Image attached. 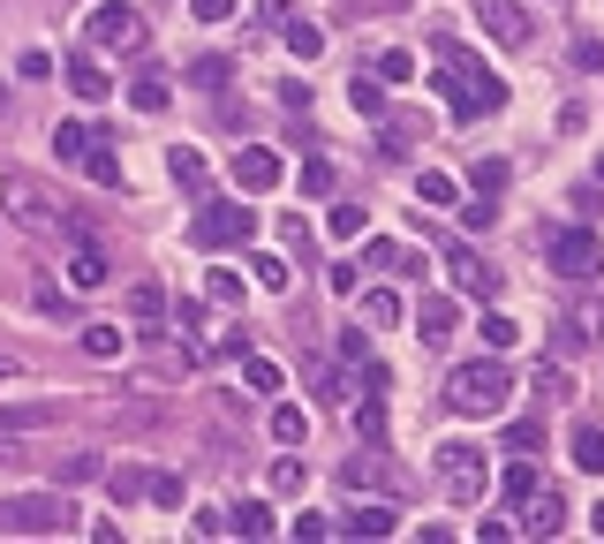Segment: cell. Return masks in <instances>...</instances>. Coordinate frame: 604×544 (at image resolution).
<instances>
[{
	"mask_svg": "<svg viewBox=\"0 0 604 544\" xmlns=\"http://www.w3.org/2000/svg\"><path fill=\"white\" fill-rule=\"evenodd\" d=\"M242 378H250V393H280V385H288V370L273 356H242Z\"/></svg>",
	"mask_w": 604,
	"mask_h": 544,
	"instance_id": "cb8c5ba5",
	"label": "cell"
},
{
	"mask_svg": "<svg viewBox=\"0 0 604 544\" xmlns=\"http://www.w3.org/2000/svg\"><path fill=\"white\" fill-rule=\"evenodd\" d=\"M424 137H431V122H424V114H386V137H378V144H386V160H408Z\"/></svg>",
	"mask_w": 604,
	"mask_h": 544,
	"instance_id": "8fae6325",
	"label": "cell"
},
{
	"mask_svg": "<svg viewBox=\"0 0 604 544\" xmlns=\"http://www.w3.org/2000/svg\"><path fill=\"white\" fill-rule=\"evenodd\" d=\"M288 167H280V152H265V144H250V152H235V189L242 197H265V189H280Z\"/></svg>",
	"mask_w": 604,
	"mask_h": 544,
	"instance_id": "ba28073f",
	"label": "cell"
},
{
	"mask_svg": "<svg viewBox=\"0 0 604 544\" xmlns=\"http://www.w3.org/2000/svg\"><path fill=\"white\" fill-rule=\"evenodd\" d=\"M476 197H491V189H506V160H476Z\"/></svg>",
	"mask_w": 604,
	"mask_h": 544,
	"instance_id": "ee69618b",
	"label": "cell"
},
{
	"mask_svg": "<svg viewBox=\"0 0 604 544\" xmlns=\"http://www.w3.org/2000/svg\"><path fill=\"white\" fill-rule=\"evenodd\" d=\"M227 537H273V507H265V499L227 507Z\"/></svg>",
	"mask_w": 604,
	"mask_h": 544,
	"instance_id": "d6986e66",
	"label": "cell"
},
{
	"mask_svg": "<svg viewBox=\"0 0 604 544\" xmlns=\"http://www.w3.org/2000/svg\"><path fill=\"white\" fill-rule=\"evenodd\" d=\"M302 189L325 197V189H332V160H302Z\"/></svg>",
	"mask_w": 604,
	"mask_h": 544,
	"instance_id": "7dc6e473",
	"label": "cell"
},
{
	"mask_svg": "<svg viewBox=\"0 0 604 544\" xmlns=\"http://www.w3.org/2000/svg\"><path fill=\"white\" fill-rule=\"evenodd\" d=\"M355 431H363V439H378V431H386V408H378V401H363V408H355Z\"/></svg>",
	"mask_w": 604,
	"mask_h": 544,
	"instance_id": "f907efd6",
	"label": "cell"
},
{
	"mask_svg": "<svg viewBox=\"0 0 604 544\" xmlns=\"http://www.w3.org/2000/svg\"><path fill=\"white\" fill-rule=\"evenodd\" d=\"M575 68H590V76H604V46H597V38H575Z\"/></svg>",
	"mask_w": 604,
	"mask_h": 544,
	"instance_id": "681fc988",
	"label": "cell"
},
{
	"mask_svg": "<svg viewBox=\"0 0 604 544\" xmlns=\"http://www.w3.org/2000/svg\"><path fill=\"white\" fill-rule=\"evenodd\" d=\"M53 152H61V160H84V152H91V129H84V122H61V129H53Z\"/></svg>",
	"mask_w": 604,
	"mask_h": 544,
	"instance_id": "1f68e13d",
	"label": "cell"
},
{
	"mask_svg": "<svg viewBox=\"0 0 604 544\" xmlns=\"http://www.w3.org/2000/svg\"><path fill=\"white\" fill-rule=\"evenodd\" d=\"M340 530H348V537H393V530H401V515H393L386 499H370V507H355Z\"/></svg>",
	"mask_w": 604,
	"mask_h": 544,
	"instance_id": "e0dca14e",
	"label": "cell"
},
{
	"mask_svg": "<svg viewBox=\"0 0 604 544\" xmlns=\"http://www.w3.org/2000/svg\"><path fill=\"white\" fill-rule=\"evenodd\" d=\"M416 333H424V349L453 341V295H424V303H416Z\"/></svg>",
	"mask_w": 604,
	"mask_h": 544,
	"instance_id": "5bb4252c",
	"label": "cell"
},
{
	"mask_svg": "<svg viewBox=\"0 0 604 544\" xmlns=\"http://www.w3.org/2000/svg\"><path fill=\"white\" fill-rule=\"evenodd\" d=\"M590 530H597V537H604V499H597V507H590Z\"/></svg>",
	"mask_w": 604,
	"mask_h": 544,
	"instance_id": "9f6ffc18",
	"label": "cell"
},
{
	"mask_svg": "<svg viewBox=\"0 0 604 544\" xmlns=\"http://www.w3.org/2000/svg\"><path fill=\"white\" fill-rule=\"evenodd\" d=\"M597 265H604V242L590 227H559V235H552V273H559V280H590Z\"/></svg>",
	"mask_w": 604,
	"mask_h": 544,
	"instance_id": "8992f818",
	"label": "cell"
},
{
	"mask_svg": "<svg viewBox=\"0 0 604 544\" xmlns=\"http://www.w3.org/2000/svg\"><path fill=\"white\" fill-rule=\"evenodd\" d=\"M559 522H567L559 492H529V499H521V530H529V537H552Z\"/></svg>",
	"mask_w": 604,
	"mask_h": 544,
	"instance_id": "2e32d148",
	"label": "cell"
},
{
	"mask_svg": "<svg viewBox=\"0 0 604 544\" xmlns=\"http://www.w3.org/2000/svg\"><path fill=\"white\" fill-rule=\"evenodd\" d=\"M499 492H506V499L521 507V499L537 492V461H529V454H514V461H506V477H499Z\"/></svg>",
	"mask_w": 604,
	"mask_h": 544,
	"instance_id": "603a6c76",
	"label": "cell"
},
{
	"mask_svg": "<svg viewBox=\"0 0 604 544\" xmlns=\"http://www.w3.org/2000/svg\"><path fill=\"white\" fill-rule=\"evenodd\" d=\"M567 446H575V454H567L575 469H590V477H604V431H597V423H575V439H567Z\"/></svg>",
	"mask_w": 604,
	"mask_h": 544,
	"instance_id": "ffe728a7",
	"label": "cell"
},
{
	"mask_svg": "<svg viewBox=\"0 0 604 544\" xmlns=\"http://www.w3.org/2000/svg\"><path fill=\"white\" fill-rule=\"evenodd\" d=\"M84 175H91V189H122V160L106 152V137H91V152H84Z\"/></svg>",
	"mask_w": 604,
	"mask_h": 544,
	"instance_id": "44dd1931",
	"label": "cell"
},
{
	"mask_svg": "<svg viewBox=\"0 0 604 544\" xmlns=\"http://www.w3.org/2000/svg\"><path fill=\"white\" fill-rule=\"evenodd\" d=\"M144 469H129V461H122V469H106V492H114V499H122V507H129V499H144Z\"/></svg>",
	"mask_w": 604,
	"mask_h": 544,
	"instance_id": "f546056e",
	"label": "cell"
},
{
	"mask_svg": "<svg viewBox=\"0 0 604 544\" xmlns=\"http://www.w3.org/2000/svg\"><path fill=\"white\" fill-rule=\"evenodd\" d=\"M537 439H544V423H506V446H514V454H529Z\"/></svg>",
	"mask_w": 604,
	"mask_h": 544,
	"instance_id": "816d5d0a",
	"label": "cell"
},
{
	"mask_svg": "<svg viewBox=\"0 0 604 544\" xmlns=\"http://www.w3.org/2000/svg\"><path fill=\"white\" fill-rule=\"evenodd\" d=\"M129 311H137L144 326H159V311H166V288H159V280H144V288L129 295Z\"/></svg>",
	"mask_w": 604,
	"mask_h": 544,
	"instance_id": "e575fe53",
	"label": "cell"
},
{
	"mask_svg": "<svg viewBox=\"0 0 604 544\" xmlns=\"http://www.w3.org/2000/svg\"><path fill=\"white\" fill-rule=\"evenodd\" d=\"M129 99H137V114H166V99H174V76H166V68H144V76L129 84Z\"/></svg>",
	"mask_w": 604,
	"mask_h": 544,
	"instance_id": "ac0fdd59",
	"label": "cell"
},
{
	"mask_svg": "<svg viewBox=\"0 0 604 544\" xmlns=\"http://www.w3.org/2000/svg\"><path fill=\"white\" fill-rule=\"evenodd\" d=\"M166 175L181 181L189 197H204V181H212V175H204V160H197V152H174V160H166Z\"/></svg>",
	"mask_w": 604,
	"mask_h": 544,
	"instance_id": "4316f807",
	"label": "cell"
},
{
	"mask_svg": "<svg viewBox=\"0 0 604 544\" xmlns=\"http://www.w3.org/2000/svg\"><path fill=\"white\" fill-rule=\"evenodd\" d=\"M68 84H76V99H91V106L114 99V76L99 68V53H76V61H68Z\"/></svg>",
	"mask_w": 604,
	"mask_h": 544,
	"instance_id": "9a60e30c",
	"label": "cell"
},
{
	"mask_svg": "<svg viewBox=\"0 0 604 544\" xmlns=\"http://www.w3.org/2000/svg\"><path fill=\"white\" fill-rule=\"evenodd\" d=\"M340 363H370V333H363V326L340 333Z\"/></svg>",
	"mask_w": 604,
	"mask_h": 544,
	"instance_id": "c3c4849f",
	"label": "cell"
},
{
	"mask_svg": "<svg viewBox=\"0 0 604 544\" xmlns=\"http://www.w3.org/2000/svg\"><path fill=\"white\" fill-rule=\"evenodd\" d=\"M310 385H317V401H348V385H340L332 363H310Z\"/></svg>",
	"mask_w": 604,
	"mask_h": 544,
	"instance_id": "b9f144b4",
	"label": "cell"
},
{
	"mask_svg": "<svg viewBox=\"0 0 604 544\" xmlns=\"http://www.w3.org/2000/svg\"><path fill=\"white\" fill-rule=\"evenodd\" d=\"M91 477H106V461H99V454H76V461L61 469V484H91Z\"/></svg>",
	"mask_w": 604,
	"mask_h": 544,
	"instance_id": "f6af8a7d",
	"label": "cell"
},
{
	"mask_svg": "<svg viewBox=\"0 0 604 544\" xmlns=\"http://www.w3.org/2000/svg\"><path fill=\"white\" fill-rule=\"evenodd\" d=\"M204 303L235 311V303H242V280H235V273H212V280H204Z\"/></svg>",
	"mask_w": 604,
	"mask_h": 544,
	"instance_id": "74e56055",
	"label": "cell"
},
{
	"mask_svg": "<svg viewBox=\"0 0 604 544\" xmlns=\"http://www.w3.org/2000/svg\"><path fill=\"white\" fill-rule=\"evenodd\" d=\"M340 484H348V492H370V484H386V469H378V454H355V461L340 469Z\"/></svg>",
	"mask_w": 604,
	"mask_h": 544,
	"instance_id": "f1b7e54d",
	"label": "cell"
},
{
	"mask_svg": "<svg viewBox=\"0 0 604 544\" xmlns=\"http://www.w3.org/2000/svg\"><path fill=\"white\" fill-rule=\"evenodd\" d=\"M325 227H332L340 242H355V235H363V204H332V219H325Z\"/></svg>",
	"mask_w": 604,
	"mask_h": 544,
	"instance_id": "60d3db41",
	"label": "cell"
},
{
	"mask_svg": "<svg viewBox=\"0 0 604 544\" xmlns=\"http://www.w3.org/2000/svg\"><path fill=\"white\" fill-rule=\"evenodd\" d=\"M363 318H370V326H393V318H401V295H393V288H370V295H363Z\"/></svg>",
	"mask_w": 604,
	"mask_h": 544,
	"instance_id": "d6a6232c",
	"label": "cell"
},
{
	"mask_svg": "<svg viewBox=\"0 0 604 544\" xmlns=\"http://www.w3.org/2000/svg\"><path fill=\"white\" fill-rule=\"evenodd\" d=\"M189 235H197L204 250H235V242H250V235H257V212H242V204H227V197H212V204H197V219H189Z\"/></svg>",
	"mask_w": 604,
	"mask_h": 544,
	"instance_id": "277c9868",
	"label": "cell"
},
{
	"mask_svg": "<svg viewBox=\"0 0 604 544\" xmlns=\"http://www.w3.org/2000/svg\"><path fill=\"white\" fill-rule=\"evenodd\" d=\"M0 530H8V537H68V530H76V507H68V492L0 499Z\"/></svg>",
	"mask_w": 604,
	"mask_h": 544,
	"instance_id": "7a4b0ae2",
	"label": "cell"
},
{
	"mask_svg": "<svg viewBox=\"0 0 604 544\" xmlns=\"http://www.w3.org/2000/svg\"><path fill=\"white\" fill-rule=\"evenodd\" d=\"M461 227L476 235V227H491V197H476V204H461Z\"/></svg>",
	"mask_w": 604,
	"mask_h": 544,
	"instance_id": "f5cc1de1",
	"label": "cell"
},
{
	"mask_svg": "<svg viewBox=\"0 0 604 544\" xmlns=\"http://www.w3.org/2000/svg\"><path fill=\"white\" fill-rule=\"evenodd\" d=\"M280 38H288V53H295V61H317V53H325V30H317V23H280Z\"/></svg>",
	"mask_w": 604,
	"mask_h": 544,
	"instance_id": "7402d4cb",
	"label": "cell"
},
{
	"mask_svg": "<svg viewBox=\"0 0 604 544\" xmlns=\"http://www.w3.org/2000/svg\"><path fill=\"white\" fill-rule=\"evenodd\" d=\"M137 46H144V15L137 8H122V0L91 8V53H137Z\"/></svg>",
	"mask_w": 604,
	"mask_h": 544,
	"instance_id": "5b68a950",
	"label": "cell"
},
{
	"mask_svg": "<svg viewBox=\"0 0 604 544\" xmlns=\"http://www.w3.org/2000/svg\"><path fill=\"white\" fill-rule=\"evenodd\" d=\"M370 8H401V0H370Z\"/></svg>",
	"mask_w": 604,
	"mask_h": 544,
	"instance_id": "680465c9",
	"label": "cell"
},
{
	"mask_svg": "<svg viewBox=\"0 0 604 544\" xmlns=\"http://www.w3.org/2000/svg\"><path fill=\"white\" fill-rule=\"evenodd\" d=\"M439 477H446V492H453V499H476V492H483L476 446H439Z\"/></svg>",
	"mask_w": 604,
	"mask_h": 544,
	"instance_id": "30bf717a",
	"label": "cell"
},
{
	"mask_svg": "<svg viewBox=\"0 0 604 544\" xmlns=\"http://www.w3.org/2000/svg\"><path fill=\"white\" fill-rule=\"evenodd\" d=\"M235 15V0H197V23H227Z\"/></svg>",
	"mask_w": 604,
	"mask_h": 544,
	"instance_id": "11a10c76",
	"label": "cell"
},
{
	"mask_svg": "<svg viewBox=\"0 0 604 544\" xmlns=\"http://www.w3.org/2000/svg\"><path fill=\"white\" fill-rule=\"evenodd\" d=\"M514 341H521V326H514V318H499V311H491V318H483V349H491V356H506V349H514Z\"/></svg>",
	"mask_w": 604,
	"mask_h": 544,
	"instance_id": "836d02e7",
	"label": "cell"
},
{
	"mask_svg": "<svg viewBox=\"0 0 604 544\" xmlns=\"http://www.w3.org/2000/svg\"><path fill=\"white\" fill-rule=\"evenodd\" d=\"M76 341H84V356H122V341H129V333H122V326H84Z\"/></svg>",
	"mask_w": 604,
	"mask_h": 544,
	"instance_id": "83f0119b",
	"label": "cell"
},
{
	"mask_svg": "<svg viewBox=\"0 0 604 544\" xmlns=\"http://www.w3.org/2000/svg\"><path fill=\"white\" fill-rule=\"evenodd\" d=\"M597 181H604V160H597Z\"/></svg>",
	"mask_w": 604,
	"mask_h": 544,
	"instance_id": "91938a15",
	"label": "cell"
},
{
	"mask_svg": "<svg viewBox=\"0 0 604 544\" xmlns=\"http://www.w3.org/2000/svg\"><path fill=\"white\" fill-rule=\"evenodd\" d=\"M106 280H114V265H106V257H99V242L84 235V242H76V257H68V288H84V295H91V288H106Z\"/></svg>",
	"mask_w": 604,
	"mask_h": 544,
	"instance_id": "7c38bea8",
	"label": "cell"
},
{
	"mask_svg": "<svg viewBox=\"0 0 604 544\" xmlns=\"http://www.w3.org/2000/svg\"><path fill=\"white\" fill-rule=\"evenodd\" d=\"M0 204H8V219H15L23 235H53V227H61V212H68V204H53L30 175H8V181H0Z\"/></svg>",
	"mask_w": 604,
	"mask_h": 544,
	"instance_id": "3957f363",
	"label": "cell"
},
{
	"mask_svg": "<svg viewBox=\"0 0 604 544\" xmlns=\"http://www.w3.org/2000/svg\"><path fill=\"white\" fill-rule=\"evenodd\" d=\"M416 197H424V204H453L461 189H453V175H424L416 181Z\"/></svg>",
	"mask_w": 604,
	"mask_h": 544,
	"instance_id": "bcb514c9",
	"label": "cell"
},
{
	"mask_svg": "<svg viewBox=\"0 0 604 544\" xmlns=\"http://www.w3.org/2000/svg\"><path fill=\"white\" fill-rule=\"evenodd\" d=\"M537 393H544V401H567V393H575V378H567L559 363H537Z\"/></svg>",
	"mask_w": 604,
	"mask_h": 544,
	"instance_id": "f35d334b",
	"label": "cell"
},
{
	"mask_svg": "<svg viewBox=\"0 0 604 544\" xmlns=\"http://www.w3.org/2000/svg\"><path fill=\"white\" fill-rule=\"evenodd\" d=\"M476 23H483V30H491V46H506V53H521V46H529V30H537L521 0H476Z\"/></svg>",
	"mask_w": 604,
	"mask_h": 544,
	"instance_id": "52a82bcc",
	"label": "cell"
},
{
	"mask_svg": "<svg viewBox=\"0 0 604 544\" xmlns=\"http://www.w3.org/2000/svg\"><path fill=\"white\" fill-rule=\"evenodd\" d=\"M61 423V401H8L0 408V431H53Z\"/></svg>",
	"mask_w": 604,
	"mask_h": 544,
	"instance_id": "4fadbf2b",
	"label": "cell"
},
{
	"mask_svg": "<svg viewBox=\"0 0 604 544\" xmlns=\"http://www.w3.org/2000/svg\"><path fill=\"white\" fill-rule=\"evenodd\" d=\"M446 265H453V288H461V295H476V303H491V295H499V273H491L468 242H446Z\"/></svg>",
	"mask_w": 604,
	"mask_h": 544,
	"instance_id": "9c48e42d",
	"label": "cell"
},
{
	"mask_svg": "<svg viewBox=\"0 0 604 544\" xmlns=\"http://www.w3.org/2000/svg\"><path fill=\"white\" fill-rule=\"evenodd\" d=\"M227 76H235V68H227V61H219V53H204V61H197V68H189V84H197V91H219V84H227Z\"/></svg>",
	"mask_w": 604,
	"mask_h": 544,
	"instance_id": "d590c367",
	"label": "cell"
},
{
	"mask_svg": "<svg viewBox=\"0 0 604 544\" xmlns=\"http://www.w3.org/2000/svg\"><path fill=\"white\" fill-rule=\"evenodd\" d=\"M250 273H257V288H273V295H288V280H295V273H288V257H273V250H257V257H250Z\"/></svg>",
	"mask_w": 604,
	"mask_h": 544,
	"instance_id": "484cf974",
	"label": "cell"
},
{
	"mask_svg": "<svg viewBox=\"0 0 604 544\" xmlns=\"http://www.w3.org/2000/svg\"><path fill=\"white\" fill-rule=\"evenodd\" d=\"M273 439H280V446H302V439H310V416H302L295 401H280V408H273Z\"/></svg>",
	"mask_w": 604,
	"mask_h": 544,
	"instance_id": "d4e9b609",
	"label": "cell"
},
{
	"mask_svg": "<svg viewBox=\"0 0 604 544\" xmlns=\"http://www.w3.org/2000/svg\"><path fill=\"white\" fill-rule=\"evenodd\" d=\"M280 242H288L295 257H310V227H302V219H288V227H280Z\"/></svg>",
	"mask_w": 604,
	"mask_h": 544,
	"instance_id": "db71d44e",
	"label": "cell"
},
{
	"mask_svg": "<svg viewBox=\"0 0 604 544\" xmlns=\"http://www.w3.org/2000/svg\"><path fill=\"white\" fill-rule=\"evenodd\" d=\"M302 477H310V469H302L295 454H280V461H273V492H302Z\"/></svg>",
	"mask_w": 604,
	"mask_h": 544,
	"instance_id": "7bdbcfd3",
	"label": "cell"
},
{
	"mask_svg": "<svg viewBox=\"0 0 604 544\" xmlns=\"http://www.w3.org/2000/svg\"><path fill=\"white\" fill-rule=\"evenodd\" d=\"M506 393H514V378H506V363L499 356H476V363H461V370L446 378V408L453 416H499Z\"/></svg>",
	"mask_w": 604,
	"mask_h": 544,
	"instance_id": "6da1fadb",
	"label": "cell"
},
{
	"mask_svg": "<svg viewBox=\"0 0 604 544\" xmlns=\"http://www.w3.org/2000/svg\"><path fill=\"white\" fill-rule=\"evenodd\" d=\"M0 378H15V356H8V349H0Z\"/></svg>",
	"mask_w": 604,
	"mask_h": 544,
	"instance_id": "6f0895ef",
	"label": "cell"
},
{
	"mask_svg": "<svg viewBox=\"0 0 604 544\" xmlns=\"http://www.w3.org/2000/svg\"><path fill=\"white\" fill-rule=\"evenodd\" d=\"M348 99H355V114H386V91H378V76H355V84H348Z\"/></svg>",
	"mask_w": 604,
	"mask_h": 544,
	"instance_id": "8d00e7d4",
	"label": "cell"
},
{
	"mask_svg": "<svg viewBox=\"0 0 604 544\" xmlns=\"http://www.w3.org/2000/svg\"><path fill=\"white\" fill-rule=\"evenodd\" d=\"M144 492H151V499H159V507H181V499H189V484H181L174 469H159V477H151Z\"/></svg>",
	"mask_w": 604,
	"mask_h": 544,
	"instance_id": "ab89813d",
	"label": "cell"
},
{
	"mask_svg": "<svg viewBox=\"0 0 604 544\" xmlns=\"http://www.w3.org/2000/svg\"><path fill=\"white\" fill-rule=\"evenodd\" d=\"M378 76H386V84H416V53H408V46L378 53Z\"/></svg>",
	"mask_w": 604,
	"mask_h": 544,
	"instance_id": "4dcf8cb0",
	"label": "cell"
}]
</instances>
